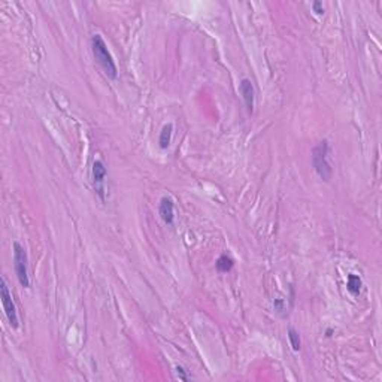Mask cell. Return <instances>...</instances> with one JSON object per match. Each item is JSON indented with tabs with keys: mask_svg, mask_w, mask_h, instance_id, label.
I'll return each instance as SVG.
<instances>
[{
	"mask_svg": "<svg viewBox=\"0 0 382 382\" xmlns=\"http://www.w3.org/2000/svg\"><path fill=\"white\" fill-rule=\"evenodd\" d=\"M176 373H178V376H179L182 381H187V379H188V376L185 375V370H184L181 366H178V367H176Z\"/></svg>",
	"mask_w": 382,
	"mask_h": 382,
	"instance_id": "14",
	"label": "cell"
},
{
	"mask_svg": "<svg viewBox=\"0 0 382 382\" xmlns=\"http://www.w3.org/2000/svg\"><path fill=\"white\" fill-rule=\"evenodd\" d=\"M14 269H15L18 282L21 284V287L29 288L30 287V279H29L27 252L18 242L14 243Z\"/></svg>",
	"mask_w": 382,
	"mask_h": 382,
	"instance_id": "3",
	"label": "cell"
},
{
	"mask_svg": "<svg viewBox=\"0 0 382 382\" xmlns=\"http://www.w3.org/2000/svg\"><path fill=\"white\" fill-rule=\"evenodd\" d=\"M234 266V262L231 257H228L227 254H222L217 260V271L221 273H227L230 272Z\"/></svg>",
	"mask_w": 382,
	"mask_h": 382,
	"instance_id": "10",
	"label": "cell"
},
{
	"mask_svg": "<svg viewBox=\"0 0 382 382\" xmlns=\"http://www.w3.org/2000/svg\"><path fill=\"white\" fill-rule=\"evenodd\" d=\"M361 287H363L361 278H360L358 275L349 273V275H348V279H346V290H348L354 297H358V296H360V291H361Z\"/></svg>",
	"mask_w": 382,
	"mask_h": 382,
	"instance_id": "8",
	"label": "cell"
},
{
	"mask_svg": "<svg viewBox=\"0 0 382 382\" xmlns=\"http://www.w3.org/2000/svg\"><path fill=\"white\" fill-rule=\"evenodd\" d=\"M312 8H314V11L317 12V14H324V6H323V3L321 2H314L312 3Z\"/></svg>",
	"mask_w": 382,
	"mask_h": 382,
	"instance_id": "13",
	"label": "cell"
},
{
	"mask_svg": "<svg viewBox=\"0 0 382 382\" xmlns=\"http://www.w3.org/2000/svg\"><path fill=\"white\" fill-rule=\"evenodd\" d=\"M91 50H93L94 58L97 60V63L100 64V67L106 73V76L110 79H116L118 70H116L115 61L108 50V45L105 44V41L102 39L100 35H94L91 38Z\"/></svg>",
	"mask_w": 382,
	"mask_h": 382,
	"instance_id": "1",
	"label": "cell"
},
{
	"mask_svg": "<svg viewBox=\"0 0 382 382\" xmlns=\"http://www.w3.org/2000/svg\"><path fill=\"white\" fill-rule=\"evenodd\" d=\"M312 164L315 167V172L323 181H328L331 178V166L328 163V142L321 141L318 145L312 150Z\"/></svg>",
	"mask_w": 382,
	"mask_h": 382,
	"instance_id": "2",
	"label": "cell"
},
{
	"mask_svg": "<svg viewBox=\"0 0 382 382\" xmlns=\"http://www.w3.org/2000/svg\"><path fill=\"white\" fill-rule=\"evenodd\" d=\"M172 132H173V125L172 124H166L162 132H160V138H159V144L162 150H167V147L170 145L172 141Z\"/></svg>",
	"mask_w": 382,
	"mask_h": 382,
	"instance_id": "9",
	"label": "cell"
},
{
	"mask_svg": "<svg viewBox=\"0 0 382 382\" xmlns=\"http://www.w3.org/2000/svg\"><path fill=\"white\" fill-rule=\"evenodd\" d=\"M288 339H290V343H291V348L293 351H299L300 346H302V342H300V336L299 333L294 330V328H288Z\"/></svg>",
	"mask_w": 382,
	"mask_h": 382,
	"instance_id": "11",
	"label": "cell"
},
{
	"mask_svg": "<svg viewBox=\"0 0 382 382\" xmlns=\"http://www.w3.org/2000/svg\"><path fill=\"white\" fill-rule=\"evenodd\" d=\"M273 308H275V311H276L278 314L284 315V314H285V311H287V302H285V299H282V297H276V299L273 300Z\"/></svg>",
	"mask_w": 382,
	"mask_h": 382,
	"instance_id": "12",
	"label": "cell"
},
{
	"mask_svg": "<svg viewBox=\"0 0 382 382\" xmlns=\"http://www.w3.org/2000/svg\"><path fill=\"white\" fill-rule=\"evenodd\" d=\"M0 297H2L5 315H6V318H8L11 327L18 328V326H20V320H18L17 308H15V303H14V300H12V294L9 293V288H8V285H6L5 278H2V281H0Z\"/></svg>",
	"mask_w": 382,
	"mask_h": 382,
	"instance_id": "4",
	"label": "cell"
},
{
	"mask_svg": "<svg viewBox=\"0 0 382 382\" xmlns=\"http://www.w3.org/2000/svg\"><path fill=\"white\" fill-rule=\"evenodd\" d=\"M239 91L243 97V102H245V106L249 113H252L254 110V99H256V91H254V85L249 79H242L240 84H239Z\"/></svg>",
	"mask_w": 382,
	"mask_h": 382,
	"instance_id": "6",
	"label": "cell"
},
{
	"mask_svg": "<svg viewBox=\"0 0 382 382\" xmlns=\"http://www.w3.org/2000/svg\"><path fill=\"white\" fill-rule=\"evenodd\" d=\"M108 170L105 167L103 162L97 160L93 164V181H94V187L97 194L100 196L102 200H105V179H106Z\"/></svg>",
	"mask_w": 382,
	"mask_h": 382,
	"instance_id": "5",
	"label": "cell"
},
{
	"mask_svg": "<svg viewBox=\"0 0 382 382\" xmlns=\"http://www.w3.org/2000/svg\"><path fill=\"white\" fill-rule=\"evenodd\" d=\"M160 215L163 221L167 224V225H172L173 224V219H175V205L172 202V199L169 197H163L162 202H160Z\"/></svg>",
	"mask_w": 382,
	"mask_h": 382,
	"instance_id": "7",
	"label": "cell"
}]
</instances>
